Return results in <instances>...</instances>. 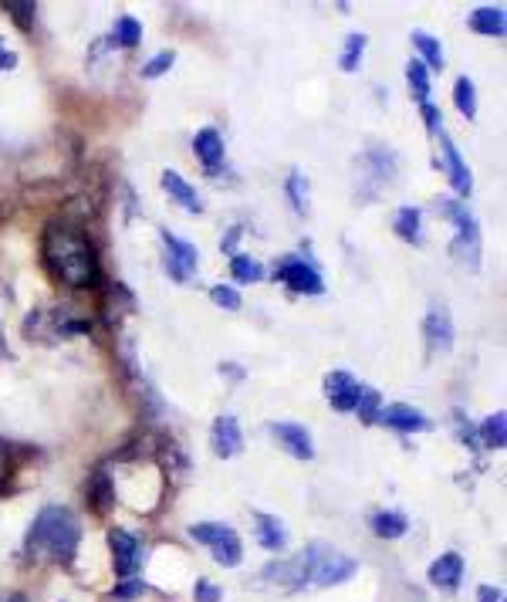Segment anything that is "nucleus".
Wrapping results in <instances>:
<instances>
[{
    "label": "nucleus",
    "instance_id": "1",
    "mask_svg": "<svg viewBox=\"0 0 507 602\" xmlns=\"http://www.w3.org/2000/svg\"><path fill=\"white\" fill-rule=\"evenodd\" d=\"M41 254L51 278L65 288H95L99 281V258L92 241L68 220H48L41 234Z\"/></svg>",
    "mask_w": 507,
    "mask_h": 602
},
{
    "label": "nucleus",
    "instance_id": "2",
    "mask_svg": "<svg viewBox=\"0 0 507 602\" xmlns=\"http://www.w3.org/2000/svg\"><path fill=\"white\" fill-rule=\"evenodd\" d=\"M82 542V525H78L75 511L51 504L44 508L28 531V552L41 562H71Z\"/></svg>",
    "mask_w": 507,
    "mask_h": 602
},
{
    "label": "nucleus",
    "instance_id": "3",
    "mask_svg": "<svg viewBox=\"0 0 507 602\" xmlns=\"http://www.w3.org/2000/svg\"><path fill=\"white\" fill-rule=\"evenodd\" d=\"M298 559H301V569H305V582H311V586H338V582L352 579L355 569H359L355 559L335 552L332 545H322V542L308 545Z\"/></svg>",
    "mask_w": 507,
    "mask_h": 602
},
{
    "label": "nucleus",
    "instance_id": "4",
    "mask_svg": "<svg viewBox=\"0 0 507 602\" xmlns=\"http://www.w3.org/2000/svg\"><path fill=\"white\" fill-rule=\"evenodd\" d=\"M190 538L207 545L213 552V562L224 565V569H237L244 562V545H240L237 531L224 525V521H200V525L190 528Z\"/></svg>",
    "mask_w": 507,
    "mask_h": 602
},
{
    "label": "nucleus",
    "instance_id": "5",
    "mask_svg": "<svg viewBox=\"0 0 507 602\" xmlns=\"http://www.w3.org/2000/svg\"><path fill=\"white\" fill-rule=\"evenodd\" d=\"M443 214L457 224V244H453V251H457L460 261H467L470 268H480V224H477V217L467 210V203H457V200H443Z\"/></svg>",
    "mask_w": 507,
    "mask_h": 602
},
{
    "label": "nucleus",
    "instance_id": "6",
    "mask_svg": "<svg viewBox=\"0 0 507 602\" xmlns=\"http://www.w3.org/2000/svg\"><path fill=\"white\" fill-rule=\"evenodd\" d=\"M163 244H166V271L173 281H193V274H197V261H200V251L193 244L180 241V237H173L169 230H163Z\"/></svg>",
    "mask_w": 507,
    "mask_h": 602
},
{
    "label": "nucleus",
    "instance_id": "7",
    "mask_svg": "<svg viewBox=\"0 0 507 602\" xmlns=\"http://www.w3.org/2000/svg\"><path fill=\"white\" fill-rule=\"evenodd\" d=\"M109 548H112L115 575H122V579H129V575L142 565V545H139V538L129 535L126 528H109Z\"/></svg>",
    "mask_w": 507,
    "mask_h": 602
},
{
    "label": "nucleus",
    "instance_id": "8",
    "mask_svg": "<svg viewBox=\"0 0 507 602\" xmlns=\"http://www.w3.org/2000/svg\"><path fill=\"white\" fill-rule=\"evenodd\" d=\"M274 278H281L284 285L295 288V291H305V295H322V291H325V285H322V274H318L315 268H311V264L295 261V258L281 261L278 268H274Z\"/></svg>",
    "mask_w": 507,
    "mask_h": 602
},
{
    "label": "nucleus",
    "instance_id": "9",
    "mask_svg": "<svg viewBox=\"0 0 507 602\" xmlns=\"http://www.w3.org/2000/svg\"><path fill=\"white\" fill-rule=\"evenodd\" d=\"M376 420H379V423H386V427H393V430H406V433L433 430V420H430V416L420 413V410H413V406H406V403L382 406Z\"/></svg>",
    "mask_w": 507,
    "mask_h": 602
},
{
    "label": "nucleus",
    "instance_id": "10",
    "mask_svg": "<svg viewBox=\"0 0 507 602\" xmlns=\"http://www.w3.org/2000/svg\"><path fill=\"white\" fill-rule=\"evenodd\" d=\"M271 433L274 440L288 450L291 457L298 460H311L315 457V444H311V433L305 427H298V423H271Z\"/></svg>",
    "mask_w": 507,
    "mask_h": 602
},
{
    "label": "nucleus",
    "instance_id": "11",
    "mask_svg": "<svg viewBox=\"0 0 507 602\" xmlns=\"http://www.w3.org/2000/svg\"><path fill=\"white\" fill-rule=\"evenodd\" d=\"M325 396L335 410L349 413L355 410V396H359V383L349 376V373H328L325 376Z\"/></svg>",
    "mask_w": 507,
    "mask_h": 602
},
{
    "label": "nucleus",
    "instance_id": "12",
    "mask_svg": "<svg viewBox=\"0 0 507 602\" xmlns=\"http://www.w3.org/2000/svg\"><path fill=\"white\" fill-rule=\"evenodd\" d=\"M440 146H443V163H447V173H450L453 190L464 193V197H470V190H474V180H470L467 163H464V159H460V149L450 143L447 132H440Z\"/></svg>",
    "mask_w": 507,
    "mask_h": 602
},
{
    "label": "nucleus",
    "instance_id": "13",
    "mask_svg": "<svg viewBox=\"0 0 507 602\" xmlns=\"http://www.w3.org/2000/svg\"><path fill=\"white\" fill-rule=\"evenodd\" d=\"M210 444L217 450V457H237L240 447H244V437H240V427L234 416H220L213 423V433H210Z\"/></svg>",
    "mask_w": 507,
    "mask_h": 602
},
{
    "label": "nucleus",
    "instance_id": "14",
    "mask_svg": "<svg viewBox=\"0 0 507 602\" xmlns=\"http://www.w3.org/2000/svg\"><path fill=\"white\" fill-rule=\"evenodd\" d=\"M460 579H464V559H460L457 552L440 555V559L430 565V582L437 589H457Z\"/></svg>",
    "mask_w": 507,
    "mask_h": 602
},
{
    "label": "nucleus",
    "instance_id": "15",
    "mask_svg": "<svg viewBox=\"0 0 507 602\" xmlns=\"http://www.w3.org/2000/svg\"><path fill=\"white\" fill-rule=\"evenodd\" d=\"M423 332H426V339H430V349L447 352L453 345V322H450L447 308H433L423 322Z\"/></svg>",
    "mask_w": 507,
    "mask_h": 602
},
{
    "label": "nucleus",
    "instance_id": "16",
    "mask_svg": "<svg viewBox=\"0 0 507 602\" xmlns=\"http://www.w3.org/2000/svg\"><path fill=\"white\" fill-rule=\"evenodd\" d=\"M193 149H197V159L207 170L213 173L220 163H224V139H220L217 129H203L197 132V139H193Z\"/></svg>",
    "mask_w": 507,
    "mask_h": 602
},
{
    "label": "nucleus",
    "instance_id": "17",
    "mask_svg": "<svg viewBox=\"0 0 507 602\" xmlns=\"http://www.w3.org/2000/svg\"><path fill=\"white\" fill-rule=\"evenodd\" d=\"M163 190H166L176 203H180V207L190 210V214H200V210H203V203H200V197H197V190H193L180 173L166 170V173H163Z\"/></svg>",
    "mask_w": 507,
    "mask_h": 602
},
{
    "label": "nucleus",
    "instance_id": "18",
    "mask_svg": "<svg viewBox=\"0 0 507 602\" xmlns=\"http://www.w3.org/2000/svg\"><path fill=\"white\" fill-rule=\"evenodd\" d=\"M470 28L477 34H487V38H504L507 31L504 7H477V11L470 14Z\"/></svg>",
    "mask_w": 507,
    "mask_h": 602
},
{
    "label": "nucleus",
    "instance_id": "19",
    "mask_svg": "<svg viewBox=\"0 0 507 602\" xmlns=\"http://www.w3.org/2000/svg\"><path fill=\"white\" fill-rule=\"evenodd\" d=\"M257 542H261L268 552H281L288 545V531L274 515H257Z\"/></svg>",
    "mask_w": 507,
    "mask_h": 602
},
{
    "label": "nucleus",
    "instance_id": "20",
    "mask_svg": "<svg viewBox=\"0 0 507 602\" xmlns=\"http://www.w3.org/2000/svg\"><path fill=\"white\" fill-rule=\"evenodd\" d=\"M88 501L95 504V511H109L115 504V488L105 471H95L92 481H88Z\"/></svg>",
    "mask_w": 507,
    "mask_h": 602
},
{
    "label": "nucleus",
    "instance_id": "21",
    "mask_svg": "<svg viewBox=\"0 0 507 602\" xmlns=\"http://www.w3.org/2000/svg\"><path fill=\"white\" fill-rule=\"evenodd\" d=\"M409 528V521L403 515H396V511H379V515H372V531H376V538H403Z\"/></svg>",
    "mask_w": 507,
    "mask_h": 602
},
{
    "label": "nucleus",
    "instance_id": "22",
    "mask_svg": "<svg viewBox=\"0 0 507 602\" xmlns=\"http://www.w3.org/2000/svg\"><path fill=\"white\" fill-rule=\"evenodd\" d=\"M409 41L416 44V48L423 51V58H426V72H437V68H443V48H440V41L433 38V34H426V31H413L409 34Z\"/></svg>",
    "mask_w": 507,
    "mask_h": 602
},
{
    "label": "nucleus",
    "instance_id": "23",
    "mask_svg": "<svg viewBox=\"0 0 507 602\" xmlns=\"http://www.w3.org/2000/svg\"><path fill=\"white\" fill-rule=\"evenodd\" d=\"M504 420H507L504 413H494L484 420V427H480V440H484V447L504 450V444H507V423Z\"/></svg>",
    "mask_w": 507,
    "mask_h": 602
},
{
    "label": "nucleus",
    "instance_id": "24",
    "mask_svg": "<svg viewBox=\"0 0 507 602\" xmlns=\"http://www.w3.org/2000/svg\"><path fill=\"white\" fill-rule=\"evenodd\" d=\"M406 78H409V88H413L416 102H430V72H426L423 61H409L406 65Z\"/></svg>",
    "mask_w": 507,
    "mask_h": 602
},
{
    "label": "nucleus",
    "instance_id": "25",
    "mask_svg": "<svg viewBox=\"0 0 507 602\" xmlns=\"http://www.w3.org/2000/svg\"><path fill=\"white\" fill-rule=\"evenodd\" d=\"M396 234L403 237V241H409V244H420V210L416 207H403L396 214Z\"/></svg>",
    "mask_w": 507,
    "mask_h": 602
},
{
    "label": "nucleus",
    "instance_id": "26",
    "mask_svg": "<svg viewBox=\"0 0 507 602\" xmlns=\"http://www.w3.org/2000/svg\"><path fill=\"white\" fill-rule=\"evenodd\" d=\"M453 99H457V109L464 112L467 119H474L477 115V88L467 75L457 78V85H453Z\"/></svg>",
    "mask_w": 507,
    "mask_h": 602
},
{
    "label": "nucleus",
    "instance_id": "27",
    "mask_svg": "<svg viewBox=\"0 0 507 602\" xmlns=\"http://www.w3.org/2000/svg\"><path fill=\"white\" fill-rule=\"evenodd\" d=\"M355 410H359L362 423H376V416L382 410V400L372 386H359V396H355Z\"/></svg>",
    "mask_w": 507,
    "mask_h": 602
},
{
    "label": "nucleus",
    "instance_id": "28",
    "mask_svg": "<svg viewBox=\"0 0 507 602\" xmlns=\"http://www.w3.org/2000/svg\"><path fill=\"white\" fill-rule=\"evenodd\" d=\"M230 274H234V281H244V285H251V281H261L264 278V268L254 258H247V254H237V258L230 261Z\"/></svg>",
    "mask_w": 507,
    "mask_h": 602
},
{
    "label": "nucleus",
    "instance_id": "29",
    "mask_svg": "<svg viewBox=\"0 0 507 602\" xmlns=\"http://www.w3.org/2000/svg\"><path fill=\"white\" fill-rule=\"evenodd\" d=\"M115 41H119L122 48H136V44L142 41V24L129 14L119 17V21H115Z\"/></svg>",
    "mask_w": 507,
    "mask_h": 602
},
{
    "label": "nucleus",
    "instance_id": "30",
    "mask_svg": "<svg viewBox=\"0 0 507 602\" xmlns=\"http://www.w3.org/2000/svg\"><path fill=\"white\" fill-rule=\"evenodd\" d=\"M362 51H366V34H349V41H345V51H342V72H355V65H359Z\"/></svg>",
    "mask_w": 507,
    "mask_h": 602
},
{
    "label": "nucleus",
    "instance_id": "31",
    "mask_svg": "<svg viewBox=\"0 0 507 602\" xmlns=\"http://www.w3.org/2000/svg\"><path fill=\"white\" fill-rule=\"evenodd\" d=\"M288 197H291V203H295L298 214H305L308 210V183H305V176H301V170H295L288 176Z\"/></svg>",
    "mask_w": 507,
    "mask_h": 602
},
{
    "label": "nucleus",
    "instance_id": "32",
    "mask_svg": "<svg viewBox=\"0 0 507 602\" xmlns=\"http://www.w3.org/2000/svg\"><path fill=\"white\" fill-rule=\"evenodd\" d=\"M4 11L14 17V21H17V28L31 31V24H34V11H38V7H34V4H17V0H7V4H4Z\"/></svg>",
    "mask_w": 507,
    "mask_h": 602
},
{
    "label": "nucleus",
    "instance_id": "33",
    "mask_svg": "<svg viewBox=\"0 0 507 602\" xmlns=\"http://www.w3.org/2000/svg\"><path fill=\"white\" fill-rule=\"evenodd\" d=\"M173 61H176L173 51H159L156 58H149V61H146V68H142V75H146V78H159V75H166Z\"/></svg>",
    "mask_w": 507,
    "mask_h": 602
},
{
    "label": "nucleus",
    "instance_id": "34",
    "mask_svg": "<svg viewBox=\"0 0 507 602\" xmlns=\"http://www.w3.org/2000/svg\"><path fill=\"white\" fill-rule=\"evenodd\" d=\"M210 298L217 301L220 308H227V312H237V308H240V295L230 285H217L210 291Z\"/></svg>",
    "mask_w": 507,
    "mask_h": 602
},
{
    "label": "nucleus",
    "instance_id": "35",
    "mask_svg": "<svg viewBox=\"0 0 507 602\" xmlns=\"http://www.w3.org/2000/svg\"><path fill=\"white\" fill-rule=\"evenodd\" d=\"M193 599H197V602H220V599H224V592L213 586L210 579H200L197 586H193Z\"/></svg>",
    "mask_w": 507,
    "mask_h": 602
},
{
    "label": "nucleus",
    "instance_id": "36",
    "mask_svg": "<svg viewBox=\"0 0 507 602\" xmlns=\"http://www.w3.org/2000/svg\"><path fill=\"white\" fill-rule=\"evenodd\" d=\"M139 592H146V582H139V579H126V582H122V586H115L112 596H115V599H136Z\"/></svg>",
    "mask_w": 507,
    "mask_h": 602
},
{
    "label": "nucleus",
    "instance_id": "37",
    "mask_svg": "<svg viewBox=\"0 0 507 602\" xmlns=\"http://www.w3.org/2000/svg\"><path fill=\"white\" fill-rule=\"evenodd\" d=\"M423 119H426V129H430L433 136H440V132H443V126H440V122H443V115H440L437 105L423 102Z\"/></svg>",
    "mask_w": 507,
    "mask_h": 602
},
{
    "label": "nucleus",
    "instance_id": "38",
    "mask_svg": "<svg viewBox=\"0 0 507 602\" xmlns=\"http://www.w3.org/2000/svg\"><path fill=\"white\" fill-rule=\"evenodd\" d=\"M477 602H504V592L494 586H480L477 589Z\"/></svg>",
    "mask_w": 507,
    "mask_h": 602
},
{
    "label": "nucleus",
    "instance_id": "39",
    "mask_svg": "<svg viewBox=\"0 0 507 602\" xmlns=\"http://www.w3.org/2000/svg\"><path fill=\"white\" fill-rule=\"evenodd\" d=\"M7 477H11V474H7V444L0 440V491L7 488Z\"/></svg>",
    "mask_w": 507,
    "mask_h": 602
},
{
    "label": "nucleus",
    "instance_id": "40",
    "mask_svg": "<svg viewBox=\"0 0 507 602\" xmlns=\"http://www.w3.org/2000/svg\"><path fill=\"white\" fill-rule=\"evenodd\" d=\"M7 602H28V599H24V596H11V599H7Z\"/></svg>",
    "mask_w": 507,
    "mask_h": 602
}]
</instances>
